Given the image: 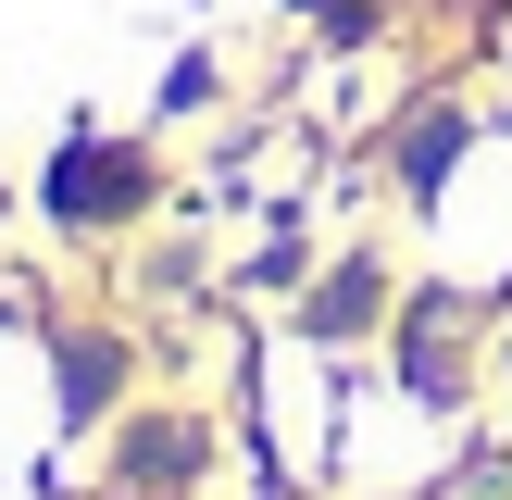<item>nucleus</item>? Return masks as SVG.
I'll list each match as a JSON object with an SVG mask.
<instances>
[{"label": "nucleus", "instance_id": "obj_1", "mask_svg": "<svg viewBox=\"0 0 512 500\" xmlns=\"http://www.w3.org/2000/svg\"><path fill=\"white\" fill-rule=\"evenodd\" d=\"M125 200H150V163H138V150H63V163H50V213L100 225V213H125Z\"/></svg>", "mask_w": 512, "mask_h": 500}, {"label": "nucleus", "instance_id": "obj_2", "mask_svg": "<svg viewBox=\"0 0 512 500\" xmlns=\"http://www.w3.org/2000/svg\"><path fill=\"white\" fill-rule=\"evenodd\" d=\"M450 138H463V125H450V113H425V125H413V150H400V163H413V188H438V163H450Z\"/></svg>", "mask_w": 512, "mask_h": 500}, {"label": "nucleus", "instance_id": "obj_3", "mask_svg": "<svg viewBox=\"0 0 512 500\" xmlns=\"http://www.w3.org/2000/svg\"><path fill=\"white\" fill-rule=\"evenodd\" d=\"M363 313H375V263H350V288H325L313 325H363Z\"/></svg>", "mask_w": 512, "mask_h": 500}]
</instances>
